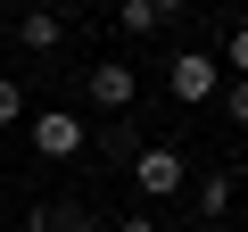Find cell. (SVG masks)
I'll list each match as a JSON object with an SVG mask.
<instances>
[{"mask_svg": "<svg viewBox=\"0 0 248 232\" xmlns=\"http://www.w3.org/2000/svg\"><path fill=\"white\" fill-rule=\"evenodd\" d=\"M83 141H91V125H83L75 108H42L33 116V149L42 158H83Z\"/></svg>", "mask_w": 248, "mask_h": 232, "instance_id": "cell-3", "label": "cell"}, {"mask_svg": "<svg viewBox=\"0 0 248 232\" xmlns=\"http://www.w3.org/2000/svg\"><path fill=\"white\" fill-rule=\"evenodd\" d=\"M116 232H157V224H149V215H124V224H116Z\"/></svg>", "mask_w": 248, "mask_h": 232, "instance_id": "cell-13", "label": "cell"}, {"mask_svg": "<svg viewBox=\"0 0 248 232\" xmlns=\"http://www.w3.org/2000/svg\"><path fill=\"white\" fill-rule=\"evenodd\" d=\"M17 42H25V50H58V42H66V25H58V9H25V25H17Z\"/></svg>", "mask_w": 248, "mask_h": 232, "instance_id": "cell-5", "label": "cell"}, {"mask_svg": "<svg viewBox=\"0 0 248 232\" xmlns=\"http://www.w3.org/2000/svg\"><path fill=\"white\" fill-rule=\"evenodd\" d=\"M215 58H223V66H232V75H248V25H232V33H223V50H215Z\"/></svg>", "mask_w": 248, "mask_h": 232, "instance_id": "cell-9", "label": "cell"}, {"mask_svg": "<svg viewBox=\"0 0 248 232\" xmlns=\"http://www.w3.org/2000/svg\"><path fill=\"white\" fill-rule=\"evenodd\" d=\"M116 25H124V33H157L166 17L149 9V0H116Z\"/></svg>", "mask_w": 248, "mask_h": 232, "instance_id": "cell-8", "label": "cell"}, {"mask_svg": "<svg viewBox=\"0 0 248 232\" xmlns=\"http://www.w3.org/2000/svg\"><path fill=\"white\" fill-rule=\"evenodd\" d=\"M149 9H157V17H182V9H190V0H149Z\"/></svg>", "mask_w": 248, "mask_h": 232, "instance_id": "cell-12", "label": "cell"}, {"mask_svg": "<svg viewBox=\"0 0 248 232\" xmlns=\"http://www.w3.org/2000/svg\"><path fill=\"white\" fill-rule=\"evenodd\" d=\"M199 215L215 224V215H232V174L215 166V174H199Z\"/></svg>", "mask_w": 248, "mask_h": 232, "instance_id": "cell-6", "label": "cell"}, {"mask_svg": "<svg viewBox=\"0 0 248 232\" xmlns=\"http://www.w3.org/2000/svg\"><path fill=\"white\" fill-rule=\"evenodd\" d=\"M223 116H232V125H248V75H232V91H223Z\"/></svg>", "mask_w": 248, "mask_h": 232, "instance_id": "cell-11", "label": "cell"}, {"mask_svg": "<svg viewBox=\"0 0 248 232\" xmlns=\"http://www.w3.org/2000/svg\"><path fill=\"white\" fill-rule=\"evenodd\" d=\"M17 116H25V83H17V75H0V125H17Z\"/></svg>", "mask_w": 248, "mask_h": 232, "instance_id": "cell-10", "label": "cell"}, {"mask_svg": "<svg viewBox=\"0 0 248 232\" xmlns=\"http://www.w3.org/2000/svg\"><path fill=\"white\" fill-rule=\"evenodd\" d=\"M166 83H174V99H190V108H199V99H215V91H223V58H215V50H182V58L166 66Z\"/></svg>", "mask_w": 248, "mask_h": 232, "instance_id": "cell-1", "label": "cell"}, {"mask_svg": "<svg viewBox=\"0 0 248 232\" xmlns=\"http://www.w3.org/2000/svg\"><path fill=\"white\" fill-rule=\"evenodd\" d=\"M182 166H190V158H182V149H166V141H149V149H133V182H141L149 199H174V191L190 182Z\"/></svg>", "mask_w": 248, "mask_h": 232, "instance_id": "cell-2", "label": "cell"}, {"mask_svg": "<svg viewBox=\"0 0 248 232\" xmlns=\"http://www.w3.org/2000/svg\"><path fill=\"white\" fill-rule=\"evenodd\" d=\"M33 9H50V0H33Z\"/></svg>", "mask_w": 248, "mask_h": 232, "instance_id": "cell-14", "label": "cell"}, {"mask_svg": "<svg viewBox=\"0 0 248 232\" xmlns=\"http://www.w3.org/2000/svg\"><path fill=\"white\" fill-rule=\"evenodd\" d=\"M83 99L116 116V108H133V99H141V75H133V66H124V58H99V66L83 75Z\"/></svg>", "mask_w": 248, "mask_h": 232, "instance_id": "cell-4", "label": "cell"}, {"mask_svg": "<svg viewBox=\"0 0 248 232\" xmlns=\"http://www.w3.org/2000/svg\"><path fill=\"white\" fill-rule=\"evenodd\" d=\"M25 232H91V215H83V207H33Z\"/></svg>", "mask_w": 248, "mask_h": 232, "instance_id": "cell-7", "label": "cell"}]
</instances>
